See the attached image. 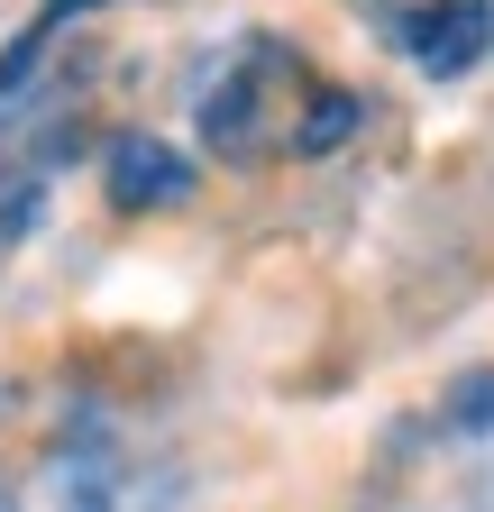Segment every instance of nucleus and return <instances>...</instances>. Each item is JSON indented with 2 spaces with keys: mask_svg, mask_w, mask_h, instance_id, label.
<instances>
[{
  "mask_svg": "<svg viewBox=\"0 0 494 512\" xmlns=\"http://www.w3.org/2000/svg\"><path fill=\"white\" fill-rule=\"evenodd\" d=\"M394 46L421 64V74H467V64H485V46H494V0H430V10H412L403 28H394Z\"/></svg>",
  "mask_w": 494,
  "mask_h": 512,
  "instance_id": "obj_1",
  "label": "nucleus"
},
{
  "mask_svg": "<svg viewBox=\"0 0 494 512\" xmlns=\"http://www.w3.org/2000/svg\"><path fill=\"white\" fill-rule=\"evenodd\" d=\"M101 174H110V202H119V211H174L183 192H193V156L165 147V138H147V128L110 138Z\"/></svg>",
  "mask_w": 494,
  "mask_h": 512,
  "instance_id": "obj_2",
  "label": "nucleus"
},
{
  "mask_svg": "<svg viewBox=\"0 0 494 512\" xmlns=\"http://www.w3.org/2000/svg\"><path fill=\"white\" fill-rule=\"evenodd\" d=\"M357 119H366V101H357V92H321L312 110H302L293 147H302V156H330V147H348V138H357Z\"/></svg>",
  "mask_w": 494,
  "mask_h": 512,
  "instance_id": "obj_3",
  "label": "nucleus"
},
{
  "mask_svg": "<svg viewBox=\"0 0 494 512\" xmlns=\"http://www.w3.org/2000/svg\"><path fill=\"white\" fill-rule=\"evenodd\" d=\"M449 430H494V366H476V375H458L449 384Z\"/></svg>",
  "mask_w": 494,
  "mask_h": 512,
  "instance_id": "obj_4",
  "label": "nucleus"
},
{
  "mask_svg": "<svg viewBox=\"0 0 494 512\" xmlns=\"http://www.w3.org/2000/svg\"><path fill=\"white\" fill-rule=\"evenodd\" d=\"M110 503H119V485H110L101 467H74V476H65V512H110Z\"/></svg>",
  "mask_w": 494,
  "mask_h": 512,
  "instance_id": "obj_5",
  "label": "nucleus"
},
{
  "mask_svg": "<svg viewBox=\"0 0 494 512\" xmlns=\"http://www.w3.org/2000/svg\"><path fill=\"white\" fill-rule=\"evenodd\" d=\"M83 10H110V0H46V19H37V28L55 37V28H65V19H83Z\"/></svg>",
  "mask_w": 494,
  "mask_h": 512,
  "instance_id": "obj_6",
  "label": "nucleus"
}]
</instances>
